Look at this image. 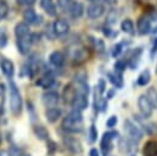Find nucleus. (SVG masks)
I'll use <instances>...</instances> for the list:
<instances>
[{
    "label": "nucleus",
    "instance_id": "nucleus-1",
    "mask_svg": "<svg viewBox=\"0 0 157 156\" xmlns=\"http://www.w3.org/2000/svg\"><path fill=\"white\" fill-rule=\"evenodd\" d=\"M10 109L15 115L20 114L22 109V97L17 86L12 81L10 82Z\"/></svg>",
    "mask_w": 157,
    "mask_h": 156
},
{
    "label": "nucleus",
    "instance_id": "nucleus-2",
    "mask_svg": "<svg viewBox=\"0 0 157 156\" xmlns=\"http://www.w3.org/2000/svg\"><path fill=\"white\" fill-rule=\"evenodd\" d=\"M124 127H125V131H126L128 136L131 138L132 140H140L142 138V131L131 120H125L124 122Z\"/></svg>",
    "mask_w": 157,
    "mask_h": 156
},
{
    "label": "nucleus",
    "instance_id": "nucleus-3",
    "mask_svg": "<svg viewBox=\"0 0 157 156\" xmlns=\"http://www.w3.org/2000/svg\"><path fill=\"white\" fill-rule=\"evenodd\" d=\"M139 108H140V111L142 112V114L145 115V117H150L151 115V113H152V109H153V106L151 104V102L148 101V98H147V96L146 95H142V96H140L139 97Z\"/></svg>",
    "mask_w": 157,
    "mask_h": 156
},
{
    "label": "nucleus",
    "instance_id": "nucleus-4",
    "mask_svg": "<svg viewBox=\"0 0 157 156\" xmlns=\"http://www.w3.org/2000/svg\"><path fill=\"white\" fill-rule=\"evenodd\" d=\"M88 106V99H87V95H82V93H76L72 98V107L78 111H83L85 108H87Z\"/></svg>",
    "mask_w": 157,
    "mask_h": 156
},
{
    "label": "nucleus",
    "instance_id": "nucleus-5",
    "mask_svg": "<svg viewBox=\"0 0 157 156\" xmlns=\"http://www.w3.org/2000/svg\"><path fill=\"white\" fill-rule=\"evenodd\" d=\"M42 101L47 107H55V104L59 102V95L54 91L44 92L42 96Z\"/></svg>",
    "mask_w": 157,
    "mask_h": 156
},
{
    "label": "nucleus",
    "instance_id": "nucleus-6",
    "mask_svg": "<svg viewBox=\"0 0 157 156\" xmlns=\"http://www.w3.org/2000/svg\"><path fill=\"white\" fill-rule=\"evenodd\" d=\"M31 45H32V37L26 36V37L17 38V48L21 54H27L31 49Z\"/></svg>",
    "mask_w": 157,
    "mask_h": 156
},
{
    "label": "nucleus",
    "instance_id": "nucleus-7",
    "mask_svg": "<svg viewBox=\"0 0 157 156\" xmlns=\"http://www.w3.org/2000/svg\"><path fill=\"white\" fill-rule=\"evenodd\" d=\"M22 16H23V20H25L26 22L32 23V25L40 23V20H42V17H40V16H38L33 9H26V10L23 11Z\"/></svg>",
    "mask_w": 157,
    "mask_h": 156
},
{
    "label": "nucleus",
    "instance_id": "nucleus-8",
    "mask_svg": "<svg viewBox=\"0 0 157 156\" xmlns=\"http://www.w3.org/2000/svg\"><path fill=\"white\" fill-rule=\"evenodd\" d=\"M104 7L101 4H92L87 7V16L90 18H98L103 15Z\"/></svg>",
    "mask_w": 157,
    "mask_h": 156
},
{
    "label": "nucleus",
    "instance_id": "nucleus-9",
    "mask_svg": "<svg viewBox=\"0 0 157 156\" xmlns=\"http://www.w3.org/2000/svg\"><path fill=\"white\" fill-rule=\"evenodd\" d=\"M53 29H54L55 34H58V36H63V34L67 33V31H69V25H67V22L64 21V20H58V21L54 22V25H53Z\"/></svg>",
    "mask_w": 157,
    "mask_h": 156
},
{
    "label": "nucleus",
    "instance_id": "nucleus-10",
    "mask_svg": "<svg viewBox=\"0 0 157 156\" xmlns=\"http://www.w3.org/2000/svg\"><path fill=\"white\" fill-rule=\"evenodd\" d=\"M137 28H139V32L145 34L147 32H150V28H151V20L147 17V16H141L137 21Z\"/></svg>",
    "mask_w": 157,
    "mask_h": 156
},
{
    "label": "nucleus",
    "instance_id": "nucleus-11",
    "mask_svg": "<svg viewBox=\"0 0 157 156\" xmlns=\"http://www.w3.org/2000/svg\"><path fill=\"white\" fill-rule=\"evenodd\" d=\"M61 115V111L60 108H56V107H49L47 111H45V117H47V120L50 122V123H54L56 122Z\"/></svg>",
    "mask_w": 157,
    "mask_h": 156
},
{
    "label": "nucleus",
    "instance_id": "nucleus-12",
    "mask_svg": "<svg viewBox=\"0 0 157 156\" xmlns=\"http://www.w3.org/2000/svg\"><path fill=\"white\" fill-rule=\"evenodd\" d=\"M142 154H144V156H157V142L153 140L147 141L144 145Z\"/></svg>",
    "mask_w": 157,
    "mask_h": 156
},
{
    "label": "nucleus",
    "instance_id": "nucleus-13",
    "mask_svg": "<svg viewBox=\"0 0 157 156\" xmlns=\"http://www.w3.org/2000/svg\"><path fill=\"white\" fill-rule=\"evenodd\" d=\"M1 71H2V74H4L5 76L12 77L13 71H15V68H13L12 61L9 60V59H4V60L1 61Z\"/></svg>",
    "mask_w": 157,
    "mask_h": 156
},
{
    "label": "nucleus",
    "instance_id": "nucleus-14",
    "mask_svg": "<svg viewBox=\"0 0 157 156\" xmlns=\"http://www.w3.org/2000/svg\"><path fill=\"white\" fill-rule=\"evenodd\" d=\"M64 142H65V145L67 146V149L71 151V152H74V154H77V152H81V144L76 140V139H74V138H66L65 140H64Z\"/></svg>",
    "mask_w": 157,
    "mask_h": 156
},
{
    "label": "nucleus",
    "instance_id": "nucleus-15",
    "mask_svg": "<svg viewBox=\"0 0 157 156\" xmlns=\"http://www.w3.org/2000/svg\"><path fill=\"white\" fill-rule=\"evenodd\" d=\"M15 34L17 38H21V37H26V36H29V27L27 23L25 22H20L15 26Z\"/></svg>",
    "mask_w": 157,
    "mask_h": 156
},
{
    "label": "nucleus",
    "instance_id": "nucleus-16",
    "mask_svg": "<svg viewBox=\"0 0 157 156\" xmlns=\"http://www.w3.org/2000/svg\"><path fill=\"white\" fill-rule=\"evenodd\" d=\"M49 61H50L54 66H56V68L61 66L63 63H64V55H63V53H61V52H58V50L53 52V53L50 54V57H49Z\"/></svg>",
    "mask_w": 157,
    "mask_h": 156
},
{
    "label": "nucleus",
    "instance_id": "nucleus-17",
    "mask_svg": "<svg viewBox=\"0 0 157 156\" xmlns=\"http://www.w3.org/2000/svg\"><path fill=\"white\" fill-rule=\"evenodd\" d=\"M40 6L48 15H50V16L55 15V5H54L53 0H40Z\"/></svg>",
    "mask_w": 157,
    "mask_h": 156
},
{
    "label": "nucleus",
    "instance_id": "nucleus-18",
    "mask_svg": "<svg viewBox=\"0 0 157 156\" xmlns=\"http://www.w3.org/2000/svg\"><path fill=\"white\" fill-rule=\"evenodd\" d=\"M70 14L72 17L77 18V17H81V15L83 14V5L81 2H74L71 10H70Z\"/></svg>",
    "mask_w": 157,
    "mask_h": 156
},
{
    "label": "nucleus",
    "instance_id": "nucleus-19",
    "mask_svg": "<svg viewBox=\"0 0 157 156\" xmlns=\"http://www.w3.org/2000/svg\"><path fill=\"white\" fill-rule=\"evenodd\" d=\"M108 77H109L110 82H112L114 86H117V87H121V86H123L121 75H120L118 71H115V74H108Z\"/></svg>",
    "mask_w": 157,
    "mask_h": 156
},
{
    "label": "nucleus",
    "instance_id": "nucleus-20",
    "mask_svg": "<svg viewBox=\"0 0 157 156\" xmlns=\"http://www.w3.org/2000/svg\"><path fill=\"white\" fill-rule=\"evenodd\" d=\"M53 82H54L53 77H50V76H44V77H42V79H39V80L37 81V85L40 86V87H43V88H50L52 85H53Z\"/></svg>",
    "mask_w": 157,
    "mask_h": 156
},
{
    "label": "nucleus",
    "instance_id": "nucleus-21",
    "mask_svg": "<svg viewBox=\"0 0 157 156\" xmlns=\"http://www.w3.org/2000/svg\"><path fill=\"white\" fill-rule=\"evenodd\" d=\"M146 96H147L148 101L151 102V104L153 107H157V90L153 88V87L148 88V91L146 92Z\"/></svg>",
    "mask_w": 157,
    "mask_h": 156
},
{
    "label": "nucleus",
    "instance_id": "nucleus-22",
    "mask_svg": "<svg viewBox=\"0 0 157 156\" xmlns=\"http://www.w3.org/2000/svg\"><path fill=\"white\" fill-rule=\"evenodd\" d=\"M148 81H150V71H148V70H145V71H142L141 75L139 76V79H137V85L145 86L146 84H148Z\"/></svg>",
    "mask_w": 157,
    "mask_h": 156
},
{
    "label": "nucleus",
    "instance_id": "nucleus-23",
    "mask_svg": "<svg viewBox=\"0 0 157 156\" xmlns=\"http://www.w3.org/2000/svg\"><path fill=\"white\" fill-rule=\"evenodd\" d=\"M34 134L40 140H44L48 138V131L44 127H34Z\"/></svg>",
    "mask_w": 157,
    "mask_h": 156
},
{
    "label": "nucleus",
    "instance_id": "nucleus-24",
    "mask_svg": "<svg viewBox=\"0 0 157 156\" xmlns=\"http://www.w3.org/2000/svg\"><path fill=\"white\" fill-rule=\"evenodd\" d=\"M121 29L124 32H126V33H132L134 32V23H132V21L129 20V18L124 20L121 22Z\"/></svg>",
    "mask_w": 157,
    "mask_h": 156
},
{
    "label": "nucleus",
    "instance_id": "nucleus-25",
    "mask_svg": "<svg viewBox=\"0 0 157 156\" xmlns=\"http://www.w3.org/2000/svg\"><path fill=\"white\" fill-rule=\"evenodd\" d=\"M72 122H75V123H80L81 120H82V114H81V111H78V109H72L71 112H70V114L67 115Z\"/></svg>",
    "mask_w": 157,
    "mask_h": 156
},
{
    "label": "nucleus",
    "instance_id": "nucleus-26",
    "mask_svg": "<svg viewBox=\"0 0 157 156\" xmlns=\"http://www.w3.org/2000/svg\"><path fill=\"white\" fill-rule=\"evenodd\" d=\"M58 4H59V6L63 11H69L70 12V10L74 5V1L72 0H58Z\"/></svg>",
    "mask_w": 157,
    "mask_h": 156
},
{
    "label": "nucleus",
    "instance_id": "nucleus-27",
    "mask_svg": "<svg viewBox=\"0 0 157 156\" xmlns=\"http://www.w3.org/2000/svg\"><path fill=\"white\" fill-rule=\"evenodd\" d=\"M9 156H22V150L18 146H11L9 149Z\"/></svg>",
    "mask_w": 157,
    "mask_h": 156
},
{
    "label": "nucleus",
    "instance_id": "nucleus-28",
    "mask_svg": "<svg viewBox=\"0 0 157 156\" xmlns=\"http://www.w3.org/2000/svg\"><path fill=\"white\" fill-rule=\"evenodd\" d=\"M7 11H9V6L2 0H0V20L7 15Z\"/></svg>",
    "mask_w": 157,
    "mask_h": 156
},
{
    "label": "nucleus",
    "instance_id": "nucleus-29",
    "mask_svg": "<svg viewBox=\"0 0 157 156\" xmlns=\"http://www.w3.org/2000/svg\"><path fill=\"white\" fill-rule=\"evenodd\" d=\"M97 139V130H96V127L94 125H91L90 127V141L93 142L96 141Z\"/></svg>",
    "mask_w": 157,
    "mask_h": 156
},
{
    "label": "nucleus",
    "instance_id": "nucleus-30",
    "mask_svg": "<svg viewBox=\"0 0 157 156\" xmlns=\"http://www.w3.org/2000/svg\"><path fill=\"white\" fill-rule=\"evenodd\" d=\"M7 43V36L4 31H0V48H4Z\"/></svg>",
    "mask_w": 157,
    "mask_h": 156
},
{
    "label": "nucleus",
    "instance_id": "nucleus-31",
    "mask_svg": "<svg viewBox=\"0 0 157 156\" xmlns=\"http://www.w3.org/2000/svg\"><path fill=\"white\" fill-rule=\"evenodd\" d=\"M119 146L121 147V150H123V151H129L130 142H129V140H126V139H121V140H120Z\"/></svg>",
    "mask_w": 157,
    "mask_h": 156
},
{
    "label": "nucleus",
    "instance_id": "nucleus-32",
    "mask_svg": "<svg viewBox=\"0 0 157 156\" xmlns=\"http://www.w3.org/2000/svg\"><path fill=\"white\" fill-rule=\"evenodd\" d=\"M114 68H115V71H118V72H121V71L125 69V63H124L123 60H118V61L115 63Z\"/></svg>",
    "mask_w": 157,
    "mask_h": 156
},
{
    "label": "nucleus",
    "instance_id": "nucleus-33",
    "mask_svg": "<svg viewBox=\"0 0 157 156\" xmlns=\"http://www.w3.org/2000/svg\"><path fill=\"white\" fill-rule=\"evenodd\" d=\"M75 80L78 84H85L86 82V74L85 72H78L77 75H75Z\"/></svg>",
    "mask_w": 157,
    "mask_h": 156
},
{
    "label": "nucleus",
    "instance_id": "nucleus-34",
    "mask_svg": "<svg viewBox=\"0 0 157 156\" xmlns=\"http://www.w3.org/2000/svg\"><path fill=\"white\" fill-rule=\"evenodd\" d=\"M117 122H118L117 117H115V115H112V117L107 120V127H108V128H113V127H115Z\"/></svg>",
    "mask_w": 157,
    "mask_h": 156
},
{
    "label": "nucleus",
    "instance_id": "nucleus-35",
    "mask_svg": "<svg viewBox=\"0 0 157 156\" xmlns=\"http://www.w3.org/2000/svg\"><path fill=\"white\" fill-rule=\"evenodd\" d=\"M94 44H96V49L98 52H103L104 50V44L101 39H94Z\"/></svg>",
    "mask_w": 157,
    "mask_h": 156
},
{
    "label": "nucleus",
    "instance_id": "nucleus-36",
    "mask_svg": "<svg viewBox=\"0 0 157 156\" xmlns=\"http://www.w3.org/2000/svg\"><path fill=\"white\" fill-rule=\"evenodd\" d=\"M120 52H121V44L119 43V44H117V45L114 47V49H113V57H118V55L120 54Z\"/></svg>",
    "mask_w": 157,
    "mask_h": 156
},
{
    "label": "nucleus",
    "instance_id": "nucleus-37",
    "mask_svg": "<svg viewBox=\"0 0 157 156\" xmlns=\"http://www.w3.org/2000/svg\"><path fill=\"white\" fill-rule=\"evenodd\" d=\"M114 15V11H112L110 14H109V16H108V23H114L115 22V20H117V15L115 16H113Z\"/></svg>",
    "mask_w": 157,
    "mask_h": 156
},
{
    "label": "nucleus",
    "instance_id": "nucleus-38",
    "mask_svg": "<svg viewBox=\"0 0 157 156\" xmlns=\"http://www.w3.org/2000/svg\"><path fill=\"white\" fill-rule=\"evenodd\" d=\"M17 1L22 5H32V4H34L36 0H17Z\"/></svg>",
    "mask_w": 157,
    "mask_h": 156
},
{
    "label": "nucleus",
    "instance_id": "nucleus-39",
    "mask_svg": "<svg viewBox=\"0 0 157 156\" xmlns=\"http://www.w3.org/2000/svg\"><path fill=\"white\" fill-rule=\"evenodd\" d=\"M90 156H99L97 149H91V151H90Z\"/></svg>",
    "mask_w": 157,
    "mask_h": 156
},
{
    "label": "nucleus",
    "instance_id": "nucleus-40",
    "mask_svg": "<svg viewBox=\"0 0 157 156\" xmlns=\"http://www.w3.org/2000/svg\"><path fill=\"white\" fill-rule=\"evenodd\" d=\"M99 92H101V93L104 92V81H101V82H99Z\"/></svg>",
    "mask_w": 157,
    "mask_h": 156
},
{
    "label": "nucleus",
    "instance_id": "nucleus-41",
    "mask_svg": "<svg viewBox=\"0 0 157 156\" xmlns=\"http://www.w3.org/2000/svg\"><path fill=\"white\" fill-rule=\"evenodd\" d=\"M0 156H9V152H6V151H0Z\"/></svg>",
    "mask_w": 157,
    "mask_h": 156
},
{
    "label": "nucleus",
    "instance_id": "nucleus-42",
    "mask_svg": "<svg viewBox=\"0 0 157 156\" xmlns=\"http://www.w3.org/2000/svg\"><path fill=\"white\" fill-rule=\"evenodd\" d=\"M90 1H91V2H93V4H98V1H99V0H90Z\"/></svg>",
    "mask_w": 157,
    "mask_h": 156
},
{
    "label": "nucleus",
    "instance_id": "nucleus-43",
    "mask_svg": "<svg viewBox=\"0 0 157 156\" xmlns=\"http://www.w3.org/2000/svg\"><path fill=\"white\" fill-rule=\"evenodd\" d=\"M27 156H29V155H27Z\"/></svg>",
    "mask_w": 157,
    "mask_h": 156
}]
</instances>
